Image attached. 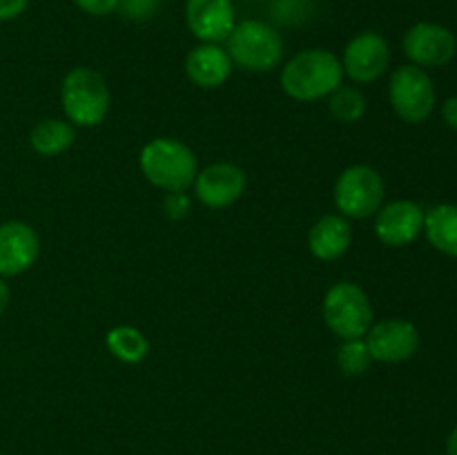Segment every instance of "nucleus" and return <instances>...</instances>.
Masks as SVG:
<instances>
[{"label": "nucleus", "instance_id": "16", "mask_svg": "<svg viewBox=\"0 0 457 455\" xmlns=\"http://www.w3.org/2000/svg\"><path fill=\"white\" fill-rule=\"evenodd\" d=\"M353 226L351 219L342 214H326L308 232V248L320 261H335L351 248Z\"/></svg>", "mask_w": 457, "mask_h": 455}, {"label": "nucleus", "instance_id": "25", "mask_svg": "<svg viewBox=\"0 0 457 455\" xmlns=\"http://www.w3.org/2000/svg\"><path fill=\"white\" fill-rule=\"evenodd\" d=\"M74 3L89 16H110L119 7V0H74Z\"/></svg>", "mask_w": 457, "mask_h": 455}, {"label": "nucleus", "instance_id": "11", "mask_svg": "<svg viewBox=\"0 0 457 455\" xmlns=\"http://www.w3.org/2000/svg\"><path fill=\"white\" fill-rule=\"evenodd\" d=\"M424 208L415 201H391L375 214V235L388 248H404L424 232Z\"/></svg>", "mask_w": 457, "mask_h": 455}, {"label": "nucleus", "instance_id": "10", "mask_svg": "<svg viewBox=\"0 0 457 455\" xmlns=\"http://www.w3.org/2000/svg\"><path fill=\"white\" fill-rule=\"evenodd\" d=\"M364 342L373 361L402 364L418 352L420 330L406 319H384L370 326Z\"/></svg>", "mask_w": 457, "mask_h": 455}, {"label": "nucleus", "instance_id": "13", "mask_svg": "<svg viewBox=\"0 0 457 455\" xmlns=\"http://www.w3.org/2000/svg\"><path fill=\"white\" fill-rule=\"evenodd\" d=\"M186 22L201 43L219 45L235 29V4L232 0H186Z\"/></svg>", "mask_w": 457, "mask_h": 455}, {"label": "nucleus", "instance_id": "18", "mask_svg": "<svg viewBox=\"0 0 457 455\" xmlns=\"http://www.w3.org/2000/svg\"><path fill=\"white\" fill-rule=\"evenodd\" d=\"M76 141V128L70 120L45 119L34 125L29 143L40 156H58L70 150Z\"/></svg>", "mask_w": 457, "mask_h": 455}, {"label": "nucleus", "instance_id": "2", "mask_svg": "<svg viewBox=\"0 0 457 455\" xmlns=\"http://www.w3.org/2000/svg\"><path fill=\"white\" fill-rule=\"evenodd\" d=\"M138 165L147 181L165 192L190 190L196 172H199L192 147L170 136H161L147 143L138 156Z\"/></svg>", "mask_w": 457, "mask_h": 455}, {"label": "nucleus", "instance_id": "1", "mask_svg": "<svg viewBox=\"0 0 457 455\" xmlns=\"http://www.w3.org/2000/svg\"><path fill=\"white\" fill-rule=\"evenodd\" d=\"M342 61L328 49H303L295 54L281 70V89L286 96L302 103L328 98L342 85Z\"/></svg>", "mask_w": 457, "mask_h": 455}, {"label": "nucleus", "instance_id": "15", "mask_svg": "<svg viewBox=\"0 0 457 455\" xmlns=\"http://www.w3.org/2000/svg\"><path fill=\"white\" fill-rule=\"evenodd\" d=\"M186 74L196 87H221L230 79L232 61L221 45L201 43L186 56Z\"/></svg>", "mask_w": 457, "mask_h": 455}, {"label": "nucleus", "instance_id": "3", "mask_svg": "<svg viewBox=\"0 0 457 455\" xmlns=\"http://www.w3.org/2000/svg\"><path fill=\"white\" fill-rule=\"evenodd\" d=\"M61 103L71 125L94 128L105 120L112 105V94L101 71L92 67H74L62 79Z\"/></svg>", "mask_w": 457, "mask_h": 455}, {"label": "nucleus", "instance_id": "5", "mask_svg": "<svg viewBox=\"0 0 457 455\" xmlns=\"http://www.w3.org/2000/svg\"><path fill=\"white\" fill-rule=\"evenodd\" d=\"M326 326L339 339H360L373 326V306L361 285L339 281L330 285L324 297Z\"/></svg>", "mask_w": 457, "mask_h": 455}, {"label": "nucleus", "instance_id": "6", "mask_svg": "<svg viewBox=\"0 0 457 455\" xmlns=\"http://www.w3.org/2000/svg\"><path fill=\"white\" fill-rule=\"evenodd\" d=\"M335 205L346 219H369L384 205V178L364 163L348 165L335 181Z\"/></svg>", "mask_w": 457, "mask_h": 455}, {"label": "nucleus", "instance_id": "14", "mask_svg": "<svg viewBox=\"0 0 457 455\" xmlns=\"http://www.w3.org/2000/svg\"><path fill=\"white\" fill-rule=\"evenodd\" d=\"M38 252V235L29 223L7 221L0 226V277H16L29 270Z\"/></svg>", "mask_w": 457, "mask_h": 455}, {"label": "nucleus", "instance_id": "29", "mask_svg": "<svg viewBox=\"0 0 457 455\" xmlns=\"http://www.w3.org/2000/svg\"><path fill=\"white\" fill-rule=\"evenodd\" d=\"M446 455H457V426L449 435V440H446Z\"/></svg>", "mask_w": 457, "mask_h": 455}, {"label": "nucleus", "instance_id": "7", "mask_svg": "<svg viewBox=\"0 0 457 455\" xmlns=\"http://www.w3.org/2000/svg\"><path fill=\"white\" fill-rule=\"evenodd\" d=\"M388 101L406 123H424L436 110V87L422 67L402 65L388 80Z\"/></svg>", "mask_w": 457, "mask_h": 455}, {"label": "nucleus", "instance_id": "8", "mask_svg": "<svg viewBox=\"0 0 457 455\" xmlns=\"http://www.w3.org/2000/svg\"><path fill=\"white\" fill-rule=\"evenodd\" d=\"M388 62H391V47L378 31H361L353 36L342 58L344 76L360 85L373 83L379 76L386 74Z\"/></svg>", "mask_w": 457, "mask_h": 455}, {"label": "nucleus", "instance_id": "9", "mask_svg": "<svg viewBox=\"0 0 457 455\" xmlns=\"http://www.w3.org/2000/svg\"><path fill=\"white\" fill-rule=\"evenodd\" d=\"M406 58L418 67L449 65L457 54L453 31L437 22H415L402 40Z\"/></svg>", "mask_w": 457, "mask_h": 455}, {"label": "nucleus", "instance_id": "17", "mask_svg": "<svg viewBox=\"0 0 457 455\" xmlns=\"http://www.w3.org/2000/svg\"><path fill=\"white\" fill-rule=\"evenodd\" d=\"M424 235L442 254L457 259V205L442 203L424 214Z\"/></svg>", "mask_w": 457, "mask_h": 455}, {"label": "nucleus", "instance_id": "20", "mask_svg": "<svg viewBox=\"0 0 457 455\" xmlns=\"http://www.w3.org/2000/svg\"><path fill=\"white\" fill-rule=\"evenodd\" d=\"M328 110L339 123H357L366 114V96L355 85H339L328 96Z\"/></svg>", "mask_w": 457, "mask_h": 455}, {"label": "nucleus", "instance_id": "24", "mask_svg": "<svg viewBox=\"0 0 457 455\" xmlns=\"http://www.w3.org/2000/svg\"><path fill=\"white\" fill-rule=\"evenodd\" d=\"M163 210L170 219H183L190 212V199L186 192H168L163 201Z\"/></svg>", "mask_w": 457, "mask_h": 455}, {"label": "nucleus", "instance_id": "23", "mask_svg": "<svg viewBox=\"0 0 457 455\" xmlns=\"http://www.w3.org/2000/svg\"><path fill=\"white\" fill-rule=\"evenodd\" d=\"M270 13L275 21L284 22V25H297L311 13V0H275Z\"/></svg>", "mask_w": 457, "mask_h": 455}, {"label": "nucleus", "instance_id": "28", "mask_svg": "<svg viewBox=\"0 0 457 455\" xmlns=\"http://www.w3.org/2000/svg\"><path fill=\"white\" fill-rule=\"evenodd\" d=\"M9 297H12V293H9V285L4 284L3 277H0V315H3V312L7 310Z\"/></svg>", "mask_w": 457, "mask_h": 455}, {"label": "nucleus", "instance_id": "22", "mask_svg": "<svg viewBox=\"0 0 457 455\" xmlns=\"http://www.w3.org/2000/svg\"><path fill=\"white\" fill-rule=\"evenodd\" d=\"M165 0H119V7L116 12L123 13L128 21L134 22H145L150 18L159 16V12L163 9Z\"/></svg>", "mask_w": 457, "mask_h": 455}, {"label": "nucleus", "instance_id": "4", "mask_svg": "<svg viewBox=\"0 0 457 455\" xmlns=\"http://www.w3.org/2000/svg\"><path fill=\"white\" fill-rule=\"evenodd\" d=\"M232 65L248 71H270L284 58V38L272 25L263 21H241L226 38Z\"/></svg>", "mask_w": 457, "mask_h": 455}, {"label": "nucleus", "instance_id": "19", "mask_svg": "<svg viewBox=\"0 0 457 455\" xmlns=\"http://www.w3.org/2000/svg\"><path fill=\"white\" fill-rule=\"evenodd\" d=\"M105 343L110 348L112 355L116 360L125 361V364H138L150 352V342L145 335L134 326H114L110 333L105 335Z\"/></svg>", "mask_w": 457, "mask_h": 455}, {"label": "nucleus", "instance_id": "26", "mask_svg": "<svg viewBox=\"0 0 457 455\" xmlns=\"http://www.w3.org/2000/svg\"><path fill=\"white\" fill-rule=\"evenodd\" d=\"M29 0H0V22L13 21L27 9Z\"/></svg>", "mask_w": 457, "mask_h": 455}, {"label": "nucleus", "instance_id": "21", "mask_svg": "<svg viewBox=\"0 0 457 455\" xmlns=\"http://www.w3.org/2000/svg\"><path fill=\"white\" fill-rule=\"evenodd\" d=\"M335 360H337V366L342 368L344 375L360 377V375H364L366 370H369L373 357H370L364 337H360V339H342V346L337 348Z\"/></svg>", "mask_w": 457, "mask_h": 455}, {"label": "nucleus", "instance_id": "30", "mask_svg": "<svg viewBox=\"0 0 457 455\" xmlns=\"http://www.w3.org/2000/svg\"><path fill=\"white\" fill-rule=\"evenodd\" d=\"M0 455H3V453H0Z\"/></svg>", "mask_w": 457, "mask_h": 455}, {"label": "nucleus", "instance_id": "12", "mask_svg": "<svg viewBox=\"0 0 457 455\" xmlns=\"http://www.w3.org/2000/svg\"><path fill=\"white\" fill-rule=\"evenodd\" d=\"M245 172L235 163H212L196 172L195 194L205 208L221 210L241 199L245 192Z\"/></svg>", "mask_w": 457, "mask_h": 455}, {"label": "nucleus", "instance_id": "27", "mask_svg": "<svg viewBox=\"0 0 457 455\" xmlns=\"http://www.w3.org/2000/svg\"><path fill=\"white\" fill-rule=\"evenodd\" d=\"M442 119L449 128L457 129V96L446 98L445 105H442Z\"/></svg>", "mask_w": 457, "mask_h": 455}]
</instances>
